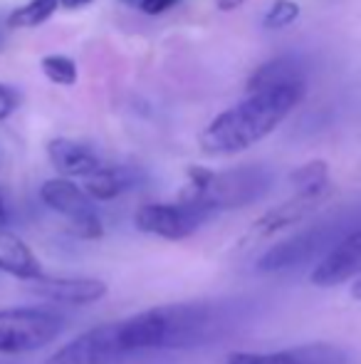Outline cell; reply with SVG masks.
Listing matches in <instances>:
<instances>
[{"mask_svg":"<svg viewBox=\"0 0 361 364\" xmlns=\"http://www.w3.org/2000/svg\"><path fill=\"white\" fill-rule=\"evenodd\" d=\"M28 288L38 297H45L50 302H65V305H91L109 292L106 283L99 278H52V275L33 280L28 283Z\"/></svg>","mask_w":361,"mask_h":364,"instance_id":"7c38bea8","label":"cell"},{"mask_svg":"<svg viewBox=\"0 0 361 364\" xmlns=\"http://www.w3.org/2000/svg\"><path fill=\"white\" fill-rule=\"evenodd\" d=\"M228 364H352V355L344 347L329 342L287 347L277 352H231Z\"/></svg>","mask_w":361,"mask_h":364,"instance_id":"30bf717a","label":"cell"},{"mask_svg":"<svg viewBox=\"0 0 361 364\" xmlns=\"http://www.w3.org/2000/svg\"><path fill=\"white\" fill-rule=\"evenodd\" d=\"M213 211L198 206L191 201H176V203H144L134 213V225L141 233L156 235L164 240H183L193 235Z\"/></svg>","mask_w":361,"mask_h":364,"instance_id":"52a82bcc","label":"cell"},{"mask_svg":"<svg viewBox=\"0 0 361 364\" xmlns=\"http://www.w3.org/2000/svg\"><path fill=\"white\" fill-rule=\"evenodd\" d=\"M327 198H329V193H294L289 201L279 203V206L270 208L267 213H262L245 233L243 245L260 243V240H267V238H272V235L282 233L284 228H289V225L312 216Z\"/></svg>","mask_w":361,"mask_h":364,"instance_id":"8fae6325","label":"cell"},{"mask_svg":"<svg viewBox=\"0 0 361 364\" xmlns=\"http://www.w3.org/2000/svg\"><path fill=\"white\" fill-rule=\"evenodd\" d=\"M297 193H329V166L327 161H307L289 173Z\"/></svg>","mask_w":361,"mask_h":364,"instance_id":"ac0fdd59","label":"cell"},{"mask_svg":"<svg viewBox=\"0 0 361 364\" xmlns=\"http://www.w3.org/2000/svg\"><path fill=\"white\" fill-rule=\"evenodd\" d=\"M243 3H245V0H216L218 10H223V13H231V10H238Z\"/></svg>","mask_w":361,"mask_h":364,"instance_id":"603a6c76","label":"cell"},{"mask_svg":"<svg viewBox=\"0 0 361 364\" xmlns=\"http://www.w3.org/2000/svg\"><path fill=\"white\" fill-rule=\"evenodd\" d=\"M141 173L129 166H104L94 176L84 178V191L91 201H111L126 193L129 188L139 186Z\"/></svg>","mask_w":361,"mask_h":364,"instance_id":"9a60e30c","label":"cell"},{"mask_svg":"<svg viewBox=\"0 0 361 364\" xmlns=\"http://www.w3.org/2000/svg\"><path fill=\"white\" fill-rule=\"evenodd\" d=\"M352 297H357V300H361V278H357V283L352 285Z\"/></svg>","mask_w":361,"mask_h":364,"instance_id":"484cf974","label":"cell"},{"mask_svg":"<svg viewBox=\"0 0 361 364\" xmlns=\"http://www.w3.org/2000/svg\"><path fill=\"white\" fill-rule=\"evenodd\" d=\"M304 85L248 95L235 107L216 117L198 136V146L208 156H233L270 136L302 102Z\"/></svg>","mask_w":361,"mask_h":364,"instance_id":"7a4b0ae2","label":"cell"},{"mask_svg":"<svg viewBox=\"0 0 361 364\" xmlns=\"http://www.w3.org/2000/svg\"><path fill=\"white\" fill-rule=\"evenodd\" d=\"M0 48H3V35H0Z\"/></svg>","mask_w":361,"mask_h":364,"instance_id":"83f0119b","label":"cell"},{"mask_svg":"<svg viewBox=\"0 0 361 364\" xmlns=\"http://www.w3.org/2000/svg\"><path fill=\"white\" fill-rule=\"evenodd\" d=\"M337 240L332 238V230L329 228L304 230V233L292 235V238L274 243L270 250H265L260 255V260H257V270L260 273H279V270H289L294 265L309 263L314 258L322 260Z\"/></svg>","mask_w":361,"mask_h":364,"instance_id":"ba28073f","label":"cell"},{"mask_svg":"<svg viewBox=\"0 0 361 364\" xmlns=\"http://www.w3.org/2000/svg\"><path fill=\"white\" fill-rule=\"evenodd\" d=\"M176 3H179V0H141L139 8L144 10V13H149V15H161Z\"/></svg>","mask_w":361,"mask_h":364,"instance_id":"7402d4cb","label":"cell"},{"mask_svg":"<svg viewBox=\"0 0 361 364\" xmlns=\"http://www.w3.org/2000/svg\"><path fill=\"white\" fill-rule=\"evenodd\" d=\"M226 325V310L218 302H171L119 320V332L126 352L136 355L208 345Z\"/></svg>","mask_w":361,"mask_h":364,"instance_id":"6da1fadb","label":"cell"},{"mask_svg":"<svg viewBox=\"0 0 361 364\" xmlns=\"http://www.w3.org/2000/svg\"><path fill=\"white\" fill-rule=\"evenodd\" d=\"M57 8H60V0H28V3L15 8L13 13L8 15V28H13V30L38 28L45 20L52 18Z\"/></svg>","mask_w":361,"mask_h":364,"instance_id":"e0dca14e","label":"cell"},{"mask_svg":"<svg viewBox=\"0 0 361 364\" xmlns=\"http://www.w3.org/2000/svg\"><path fill=\"white\" fill-rule=\"evenodd\" d=\"M0 273L25 280V283H33V280L48 275L43 270L40 258L33 253V248L8 228L0 230Z\"/></svg>","mask_w":361,"mask_h":364,"instance_id":"5bb4252c","label":"cell"},{"mask_svg":"<svg viewBox=\"0 0 361 364\" xmlns=\"http://www.w3.org/2000/svg\"><path fill=\"white\" fill-rule=\"evenodd\" d=\"M40 68H43V75L48 77L52 85L72 87L79 77L77 65H74V60L67 58V55H48V58H43Z\"/></svg>","mask_w":361,"mask_h":364,"instance_id":"d6986e66","label":"cell"},{"mask_svg":"<svg viewBox=\"0 0 361 364\" xmlns=\"http://www.w3.org/2000/svg\"><path fill=\"white\" fill-rule=\"evenodd\" d=\"M18 92L8 85H0V122H5L15 109H18Z\"/></svg>","mask_w":361,"mask_h":364,"instance_id":"44dd1931","label":"cell"},{"mask_svg":"<svg viewBox=\"0 0 361 364\" xmlns=\"http://www.w3.org/2000/svg\"><path fill=\"white\" fill-rule=\"evenodd\" d=\"M126 3H141V0H126Z\"/></svg>","mask_w":361,"mask_h":364,"instance_id":"4316f807","label":"cell"},{"mask_svg":"<svg viewBox=\"0 0 361 364\" xmlns=\"http://www.w3.org/2000/svg\"><path fill=\"white\" fill-rule=\"evenodd\" d=\"M91 0H60V5L67 10H74V8H84V5H89Z\"/></svg>","mask_w":361,"mask_h":364,"instance_id":"d4e9b609","label":"cell"},{"mask_svg":"<svg viewBox=\"0 0 361 364\" xmlns=\"http://www.w3.org/2000/svg\"><path fill=\"white\" fill-rule=\"evenodd\" d=\"M292 85H304V73L299 68V63L292 58H274L270 63L260 65L250 75L245 90L248 95H255V92L279 90V87H292Z\"/></svg>","mask_w":361,"mask_h":364,"instance_id":"2e32d148","label":"cell"},{"mask_svg":"<svg viewBox=\"0 0 361 364\" xmlns=\"http://www.w3.org/2000/svg\"><path fill=\"white\" fill-rule=\"evenodd\" d=\"M48 159L55 171L62 173V178H89L99 168H104L94 149H89L82 141L67 139V136L48 141Z\"/></svg>","mask_w":361,"mask_h":364,"instance_id":"4fadbf2b","label":"cell"},{"mask_svg":"<svg viewBox=\"0 0 361 364\" xmlns=\"http://www.w3.org/2000/svg\"><path fill=\"white\" fill-rule=\"evenodd\" d=\"M270 188V173L260 166H243L233 171H208L201 166L188 168V183L181 191V201H191L208 211L243 208L262 198Z\"/></svg>","mask_w":361,"mask_h":364,"instance_id":"3957f363","label":"cell"},{"mask_svg":"<svg viewBox=\"0 0 361 364\" xmlns=\"http://www.w3.org/2000/svg\"><path fill=\"white\" fill-rule=\"evenodd\" d=\"M354 278H361V228L342 235L309 275L317 288H337Z\"/></svg>","mask_w":361,"mask_h":364,"instance_id":"9c48e42d","label":"cell"},{"mask_svg":"<svg viewBox=\"0 0 361 364\" xmlns=\"http://www.w3.org/2000/svg\"><path fill=\"white\" fill-rule=\"evenodd\" d=\"M40 198H43V203L50 211H55L57 216L67 220L77 238L99 240L104 235V225H101V218L94 208V201L72 178H48L40 186Z\"/></svg>","mask_w":361,"mask_h":364,"instance_id":"5b68a950","label":"cell"},{"mask_svg":"<svg viewBox=\"0 0 361 364\" xmlns=\"http://www.w3.org/2000/svg\"><path fill=\"white\" fill-rule=\"evenodd\" d=\"M131 357L121 342L119 320L104 322L77 335L50 355L45 364H121Z\"/></svg>","mask_w":361,"mask_h":364,"instance_id":"8992f818","label":"cell"},{"mask_svg":"<svg viewBox=\"0 0 361 364\" xmlns=\"http://www.w3.org/2000/svg\"><path fill=\"white\" fill-rule=\"evenodd\" d=\"M62 317L45 307L0 310V355H28L55 342L62 332Z\"/></svg>","mask_w":361,"mask_h":364,"instance_id":"277c9868","label":"cell"},{"mask_svg":"<svg viewBox=\"0 0 361 364\" xmlns=\"http://www.w3.org/2000/svg\"><path fill=\"white\" fill-rule=\"evenodd\" d=\"M299 18V5L294 0H274V3L267 8L265 18H262V25L265 30H284Z\"/></svg>","mask_w":361,"mask_h":364,"instance_id":"ffe728a7","label":"cell"},{"mask_svg":"<svg viewBox=\"0 0 361 364\" xmlns=\"http://www.w3.org/2000/svg\"><path fill=\"white\" fill-rule=\"evenodd\" d=\"M10 223V211H8V203H5L3 193H0V230H5Z\"/></svg>","mask_w":361,"mask_h":364,"instance_id":"cb8c5ba5","label":"cell"}]
</instances>
